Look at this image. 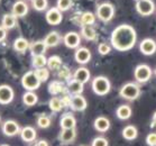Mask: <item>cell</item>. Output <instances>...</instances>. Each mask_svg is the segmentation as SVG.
Returning <instances> with one entry per match:
<instances>
[{"label": "cell", "instance_id": "obj_1", "mask_svg": "<svg viewBox=\"0 0 156 146\" xmlns=\"http://www.w3.org/2000/svg\"><path fill=\"white\" fill-rule=\"evenodd\" d=\"M111 46L119 52H126L131 50L136 45L137 34L135 28L130 25L122 24L117 26L111 33Z\"/></svg>", "mask_w": 156, "mask_h": 146}, {"label": "cell", "instance_id": "obj_2", "mask_svg": "<svg viewBox=\"0 0 156 146\" xmlns=\"http://www.w3.org/2000/svg\"><path fill=\"white\" fill-rule=\"evenodd\" d=\"M92 90L93 92L98 94V96H106L110 92L111 90V83H110L109 79L102 75L96 77L92 81Z\"/></svg>", "mask_w": 156, "mask_h": 146}, {"label": "cell", "instance_id": "obj_3", "mask_svg": "<svg viewBox=\"0 0 156 146\" xmlns=\"http://www.w3.org/2000/svg\"><path fill=\"white\" fill-rule=\"evenodd\" d=\"M119 94H120L121 98L129 100V101H133V100H136L139 97V94H140V88L135 82H128V83L124 84L120 88Z\"/></svg>", "mask_w": 156, "mask_h": 146}, {"label": "cell", "instance_id": "obj_4", "mask_svg": "<svg viewBox=\"0 0 156 146\" xmlns=\"http://www.w3.org/2000/svg\"><path fill=\"white\" fill-rule=\"evenodd\" d=\"M115 15V8L110 2H102L97 7V16L101 22H110Z\"/></svg>", "mask_w": 156, "mask_h": 146}, {"label": "cell", "instance_id": "obj_5", "mask_svg": "<svg viewBox=\"0 0 156 146\" xmlns=\"http://www.w3.org/2000/svg\"><path fill=\"white\" fill-rule=\"evenodd\" d=\"M42 82L39 81L37 75L35 74V71H28L21 78V84L27 91H34L38 89Z\"/></svg>", "mask_w": 156, "mask_h": 146}, {"label": "cell", "instance_id": "obj_6", "mask_svg": "<svg viewBox=\"0 0 156 146\" xmlns=\"http://www.w3.org/2000/svg\"><path fill=\"white\" fill-rule=\"evenodd\" d=\"M153 71L151 66L147 64H139L135 68L134 71V77L135 80L138 83H145V82L149 81L152 78Z\"/></svg>", "mask_w": 156, "mask_h": 146}, {"label": "cell", "instance_id": "obj_7", "mask_svg": "<svg viewBox=\"0 0 156 146\" xmlns=\"http://www.w3.org/2000/svg\"><path fill=\"white\" fill-rule=\"evenodd\" d=\"M136 11L140 16H151L155 11V4L153 0H138L136 1Z\"/></svg>", "mask_w": 156, "mask_h": 146}, {"label": "cell", "instance_id": "obj_8", "mask_svg": "<svg viewBox=\"0 0 156 146\" xmlns=\"http://www.w3.org/2000/svg\"><path fill=\"white\" fill-rule=\"evenodd\" d=\"M45 18H46V22L50 25L56 26L58 24H61L62 20H63V14H62V11L57 7H53L46 11Z\"/></svg>", "mask_w": 156, "mask_h": 146}, {"label": "cell", "instance_id": "obj_9", "mask_svg": "<svg viewBox=\"0 0 156 146\" xmlns=\"http://www.w3.org/2000/svg\"><path fill=\"white\" fill-rule=\"evenodd\" d=\"M63 42L69 48H78L81 43V36L76 32H69L64 35Z\"/></svg>", "mask_w": 156, "mask_h": 146}, {"label": "cell", "instance_id": "obj_10", "mask_svg": "<svg viewBox=\"0 0 156 146\" xmlns=\"http://www.w3.org/2000/svg\"><path fill=\"white\" fill-rule=\"evenodd\" d=\"M15 92L12 88L8 84H1L0 86V103L1 105H8L14 100Z\"/></svg>", "mask_w": 156, "mask_h": 146}, {"label": "cell", "instance_id": "obj_11", "mask_svg": "<svg viewBox=\"0 0 156 146\" xmlns=\"http://www.w3.org/2000/svg\"><path fill=\"white\" fill-rule=\"evenodd\" d=\"M139 51L144 55L151 56L156 52V42L153 38H144L139 43Z\"/></svg>", "mask_w": 156, "mask_h": 146}, {"label": "cell", "instance_id": "obj_12", "mask_svg": "<svg viewBox=\"0 0 156 146\" xmlns=\"http://www.w3.org/2000/svg\"><path fill=\"white\" fill-rule=\"evenodd\" d=\"M2 132L6 136L12 137L20 133V127L18 125L17 121L15 120H6L2 125Z\"/></svg>", "mask_w": 156, "mask_h": 146}, {"label": "cell", "instance_id": "obj_13", "mask_svg": "<svg viewBox=\"0 0 156 146\" xmlns=\"http://www.w3.org/2000/svg\"><path fill=\"white\" fill-rule=\"evenodd\" d=\"M70 107L72 108V110L74 111H83L88 107V102L83 96L81 94H75V96L71 97V103Z\"/></svg>", "mask_w": 156, "mask_h": 146}, {"label": "cell", "instance_id": "obj_14", "mask_svg": "<svg viewBox=\"0 0 156 146\" xmlns=\"http://www.w3.org/2000/svg\"><path fill=\"white\" fill-rule=\"evenodd\" d=\"M74 59L79 64L84 65L87 63H89L90 60H91V52L87 47H79L78 50L75 51Z\"/></svg>", "mask_w": 156, "mask_h": 146}, {"label": "cell", "instance_id": "obj_15", "mask_svg": "<svg viewBox=\"0 0 156 146\" xmlns=\"http://www.w3.org/2000/svg\"><path fill=\"white\" fill-rule=\"evenodd\" d=\"M28 5L26 4L25 1L23 0H18L12 6V11L11 14L14 15L16 18H21V17H25L26 15L28 14Z\"/></svg>", "mask_w": 156, "mask_h": 146}, {"label": "cell", "instance_id": "obj_16", "mask_svg": "<svg viewBox=\"0 0 156 146\" xmlns=\"http://www.w3.org/2000/svg\"><path fill=\"white\" fill-rule=\"evenodd\" d=\"M93 127L100 133H106L110 128V120L105 116H99L93 121Z\"/></svg>", "mask_w": 156, "mask_h": 146}, {"label": "cell", "instance_id": "obj_17", "mask_svg": "<svg viewBox=\"0 0 156 146\" xmlns=\"http://www.w3.org/2000/svg\"><path fill=\"white\" fill-rule=\"evenodd\" d=\"M60 125L62 129H73L76 126V119L72 114L68 112L62 116L60 120Z\"/></svg>", "mask_w": 156, "mask_h": 146}, {"label": "cell", "instance_id": "obj_18", "mask_svg": "<svg viewBox=\"0 0 156 146\" xmlns=\"http://www.w3.org/2000/svg\"><path fill=\"white\" fill-rule=\"evenodd\" d=\"M19 134H20L21 139L26 143L34 142L37 137V133H36L35 128H33L32 126H26L24 128H21Z\"/></svg>", "mask_w": 156, "mask_h": 146}, {"label": "cell", "instance_id": "obj_19", "mask_svg": "<svg viewBox=\"0 0 156 146\" xmlns=\"http://www.w3.org/2000/svg\"><path fill=\"white\" fill-rule=\"evenodd\" d=\"M75 137H76V130L75 128L73 129H62V132L60 133V138L62 144H72L74 142Z\"/></svg>", "mask_w": 156, "mask_h": 146}, {"label": "cell", "instance_id": "obj_20", "mask_svg": "<svg viewBox=\"0 0 156 146\" xmlns=\"http://www.w3.org/2000/svg\"><path fill=\"white\" fill-rule=\"evenodd\" d=\"M29 50L33 56L35 55H44L47 50L46 44L44 43V41H36L34 43L29 45Z\"/></svg>", "mask_w": 156, "mask_h": 146}, {"label": "cell", "instance_id": "obj_21", "mask_svg": "<svg viewBox=\"0 0 156 146\" xmlns=\"http://www.w3.org/2000/svg\"><path fill=\"white\" fill-rule=\"evenodd\" d=\"M90 71H89L88 69L84 68V66H81V68H79L75 70L74 74H73V79L74 80H78L79 82H81V83H87V82L90 80Z\"/></svg>", "mask_w": 156, "mask_h": 146}, {"label": "cell", "instance_id": "obj_22", "mask_svg": "<svg viewBox=\"0 0 156 146\" xmlns=\"http://www.w3.org/2000/svg\"><path fill=\"white\" fill-rule=\"evenodd\" d=\"M121 135L126 141H135L138 137V129L134 125H128V126L124 127Z\"/></svg>", "mask_w": 156, "mask_h": 146}, {"label": "cell", "instance_id": "obj_23", "mask_svg": "<svg viewBox=\"0 0 156 146\" xmlns=\"http://www.w3.org/2000/svg\"><path fill=\"white\" fill-rule=\"evenodd\" d=\"M43 41H44V43L46 44L47 47H55L56 45H58V44H60L61 35L57 32L53 30V32L48 33V34L45 36V38L43 39Z\"/></svg>", "mask_w": 156, "mask_h": 146}, {"label": "cell", "instance_id": "obj_24", "mask_svg": "<svg viewBox=\"0 0 156 146\" xmlns=\"http://www.w3.org/2000/svg\"><path fill=\"white\" fill-rule=\"evenodd\" d=\"M48 92L53 96H56V94H60V93H65L66 92V87L64 86L61 81H52L48 84Z\"/></svg>", "mask_w": 156, "mask_h": 146}, {"label": "cell", "instance_id": "obj_25", "mask_svg": "<svg viewBox=\"0 0 156 146\" xmlns=\"http://www.w3.org/2000/svg\"><path fill=\"white\" fill-rule=\"evenodd\" d=\"M84 87V84L83 83H81V82H79L78 80H74V79H72V80H70L68 83V88L66 89L70 91V92L73 94V96H75V94H81L82 92H83V88Z\"/></svg>", "mask_w": 156, "mask_h": 146}, {"label": "cell", "instance_id": "obj_26", "mask_svg": "<svg viewBox=\"0 0 156 146\" xmlns=\"http://www.w3.org/2000/svg\"><path fill=\"white\" fill-rule=\"evenodd\" d=\"M29 42L24 37H18L15 39L14 42V48L15 51H17L19 53H25L26 51L29 50Z\"/></svg>", "mask_w": 156, "mask_h": 146}, {"label": "cell", "instance_id": "obj_27", "mask_svg": "<svg viewBox=\"0 0 156 146\" xmlns=\"http://www.w3.org/2000/svg\"><path fill=\"white\" fill-rule=\"evenodd\" d=\"M116 115L120 120H127L131 116V108L128 105H121L117 108Z\"/></svg>", "mask_w": 156, "mask_h": 146}, {"label": "cell", "instance_id": "obj_28", "mask_svg": "<svg viewBox=\"0 0 156 146\" xmlns=\"http://www.w3.org/2000/svg\"><path fill=\"white\" fill-rule=\"evenodd\" d=\"M37 101H38V97L34 91H27L23 96V102L25 103L26 106H28V107L35 106Z\"/></svg>", "mask_w": 156, "mask_h": 146}, {"label": "cell", "instance_id": "obj_29", "mask_svg": "<svg viewBox=\"0 0 156 146\" xmlns=\"http://www.w3.org/2000/svg\"><path fill=\"white\" fill-rule=\"evenodd\" d=\"M81 35L87 41H96L97 38L96 29L93 28V27H91V26H82Z\"/></svg>", "mask_w": 156, "mask_h": 146}, {"label": "cell", "instance_id": "obj_30", "mask_svg": "<svg viewBox=\"0 0 156 146\" xmlns=\"http://www.w3.org/2000/svg\"><path fill=\"white\" fill-rule=\"evenodd\" d=\"M96 23V16L91 11H85L80 17V24L82 26H91Z\"/></svg>", "mask_w": 156, "mask_h": 146}, {"label": "cell", "instance_id": "obj_31", "mask_svg": "<svg viewBox=\"0 0 156 146\" xmlns=\"http://www.w3.org/2000/svg\"><path fill=\"white\" fill-rule=\"evenodd\" d=\"M16 24H17V18L15 17L12 14H6L2 17V27L5 29L14 28Z\"/></svg>", "mask_w": 156, "mask_h": 146}, {"label": "cell", "instance_id": "obj_32", "mask_svg": "<svg viewBox=\"0 0 156 146\" xmlns=\"http://www.w3.org/2000/svg\"><path fill=\"white\" fill-rule=\"evenodd\" d=\"M47 66H48V70H54V71H57L58 69L62 66V59L57 55H53L47 59Z\"/></svg>", "mask_w": 156, "mask_h": 146}, {"label": "cell", "instance_id": "obj_33", "mask_svg": "<svg viewBox=\"0 0 156 146\" xmlns=\"http://www.w3.org/2000/svg\"><path fill=\"white\" fill-rule=\"evenodd\" d=\"M48 106H50V109L53 111V112H58V111H61L64 108L61 98H57V97H53V98L50 100Z\"/></svg>", "mask_w": 156, "mask_h": 146}, {"label": "cell", "instance_id": "obj_34", "mask_svg": "<svg viewBox=\"0 0 156 146\" xmlns=\"http://www.w3.org/2000/svg\"><path fill=\"white\" fill-rule=\"evenodd\" d=\"M33 66L36 69L39 68H45L47 64V59L45 55H35L33 56Z\"/></svg>", "mask_w": 156, "mask_h": 146}, {"label": "cell", "instance_id": "obj_35", "mask_svg": "<svg viewBox=\"0 0 156 146\" xmlns=\"http://www.w3.org/2000/svg\"><path fill=\"white\" fill-rule=\"evenodd\" d=\"M35 74L41 82H46L50 78V70L47 68H39L35 70Z\"/></svg>", "mask_w": 156, "mask_h": 146}, {"label": "cell", "instance_id": "obj_36", "mask_svg": "<svg viewBox=\"0 0 156 146\" xmlns=\"http://www.w3.org/2000/svg\"><path fill=\"white\" fill-rule=\"evenodd\" d=\"M33 7L37 11H44L47 9L48 6V1L47 0H32Z\"/></svg>", "mask_w": 156, "mask_h": 146}, {"label": "cell", "instance_id": "obj_37", "mask_svg": "<svg viewBox=\"0 0 156 146\" xmlns=\"http://www.w3.org/2000/svg\"><path fill=\"white\" fill-rule=\"evenodd\" d=\"M73 1L72 0H57V8L60 9L62 12L63 11H68L71 9Z\"/></svg>", "mask_w": 156, "mask_h": 146}, {"label": "cell", "instance_id": "obj_38", "mask_svg": "<svg viewBox=\"0 0 156 146\" xmlns=\"http://www.w3.org/2000/svg\"><path fill=\"white\" fill-rule=\"evenodd\" d=\"M37 126H38L39 128H48L51 126V119L47 116H39L38 119H37Z\"/></svg>", "mask_w": 156, "mask_h": 146}, {"label": "cell", "instance_id": "obj_39", "mask_svg": "<svg viewBox=\"0 0 156 146\" xmlns=\"http://www.w3.org/2000/svg\"><path fill=\"white\" fill-rule=\"evenodd\" d=\"M57 71H58L57 74H58V78L60 79H63V80H66V81L70 80V78H71V71H70L69 68H66V66H61Z\"/></svg>", "mask_w": 156, "mask_h": 146}, {"label": "cell", "instance_id": "obj_40", "mask_svg": "<svg viewBox=\"0 0 156 146\" xmlns=\"http://www.w3.org/2000/svg\"><path fill=\"white\" fill-rule=\"evenodd\" d=\"M91 146H109V142H108V139L102 137V136H98L92 141Z\"/></svg>", "mask_w": 156, "mask_h": 146}, {"label": "cell", "instance_id": "obj_41", "mask_svg": "<svg viewBox=\"0 0 156 146\" xmlns=\"http://www.w3.org/2000/svg\"><path fill=\"white\" fill-rule=\"evenodd\" d=\"M110 51H111V46L108 43H100L98 46V52L100 55H107L110 53Z\"/></svg>", "mask_w": 156, "mask_h": 146}, {"label": "cell", "instance_id": "obj_42", "mask_svg": "<svg viewBox=\"0 0 156 146\" xmlns=\"http://www.w3.org/2000/svg\"><path fill=\"white\" fill-rule=\"evenodd\" d=\"M146 144L148 146H156V133H149L146 136Z\"/></svg>", "mask_w": 156, "mask_h": 146}, {"label": "cell", "instance_id": "obj_43", "mask_svg": "<svg viewBox=\"0 0 156 146\" xmlns=\"http://www.w3.org/2000/svg\"><path fill=\"white\" fill-rule=\"evenodd\" d=\"M62 103H63V107H70V103H71V96L70 94H65L64 93L63 98H61Z\"/></svg>", "mask_w": 156, "mask_h": 146}, {"label": "cell", "instance_id": "obj_44", "mask_svg": "<svg viewBox=\"0 0 156 146\" xmlns=\"http://www.w3.org/2000/svg\"><path fill=\"white\" fill-rule=\"evenodd\" d=\"M7 37V29H5L2 26H0V42L5 41Z\"/></svg>", "mask_w": 156, "mask_h": 146}, {"label": "cell", "instance_id": "obj_45", "mask_svg": "<svg viewBox=\"0 0 156 146\" xmlns=\"http://www.w3.org/2000/svg\"><path fill=\"white\" fill-rule=\"evenodd\" d=\"M35 146H50V145H48V143H47L46 141L42 139V141H38V142L36 143Z\"/></svg>", "mask_w": 156, "mask_h": 146}, {"label": "cell", "instance_id": "obj_46", "mask_svg": "<svg viewBox=\"0 0 156 146\" xmlns=\"http://www.w3.org/2000/svg\"><path fill=\"white\" fill-rule=\"evenodd\" d=\"M152 120H153V124L156 126V111L154 112V115H153V119H152Z\"/></svg>", "mask_w": 156, "mask_h": 146}, {"label": "cell", "instance_id": "obj_47", "mask_svg": "<svg viewBox=\"0 0 156 146\" xmlns=\"http://www.w3.org/2000/svg\"><path fill=\"white\" fill-rule=\"evenodd\" d=\"M0 146H9L8 144H2V145H0Z\"/></svg>", "mask_w": 156, "mask_h": 146}, {"label": "cell", "instance_id": "obj_48", "mask_svg": "<svg viewBox=\"0 0 156 146\" xmlns=\"http://www.w3.org/2000/svg\"><path fill=\"white\" fill-rule=\"evenodd\" d=\"M155 75H156V69H155Z\"/></svg>", "mask_w": 156, "mask_h": 146}, {"label": "cell", "instance_id": "obj_49", "mask_svg": "<svg viewBox=\"0 0 156 146\" xmlns=\"http://www.w3.org/2000/svg\"><path fill=\"white\" fill-rule=\"evenodd\" d=\"M136 1H138V0H136Z\"/></svg>", "mask_w": 156, "mask_h": 146}, {"label": "cell", "instance_id": "obj_50", "mask_svg": "<svg viewBox=\"0 0 156 146\" xmlns=\"http://www.w3.org/2000/svg\"><path fill=\"white\" fill-rule=\"evenodd\" d=\"M0 120H1V118H0Z\"/></svg>", "mask_w": 156, "mask_h": 146}, {"label": "cell", "instance_id": "obj_51", "mask_svg": "<svg viewBox=\"0 0 156 146\" xmlns=\"http://www.w3.org/2000/svg\"><path fill=\"white\" fill-rule=\"evenodd\" d=\"M82 146H83V145H82Z\"/></svg>", "mask_w": 156, "mask_h": 146}]
</instances>
